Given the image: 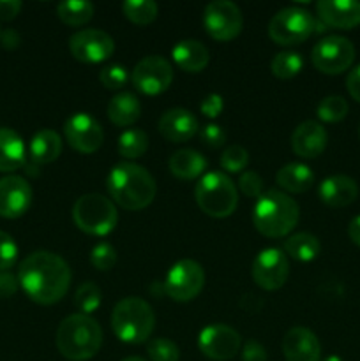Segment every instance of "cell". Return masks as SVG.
Masks as SVG:
<instances>
[{"instance_id": "603a6c76", "label": "cell", "mask_w": 360, "mask_h": 361, "mask_svg": "<svg viewBox=\"0 0 360 361\" xmlns=\"http://www.w3.org/2000/svg\"><path fill=\"white\" fill-rule=\"evenodd\" d=\"M172 56L173 62L186 73H201L210 62V53L207 46L194 39H184L176 42Z\"/></svg>"}, {"instance_id": "30bf717a", "label": "cell", "mask_w": 360, "mask_h": 361, "mask_svg": "<svg viewBox=\"0 0 360 361\" xmlns=\"http://www.w3.org/2000/svg\"><path fill=\"white\" fill-rule=\"evenodd\" d=\"M205 286V270L198 261L182 259L173 264L164 279V291L173 302L186 303L196 298Z\"/></svg>"}, {"instance_id": "4dcf8cb0", "label": "cell", "mask_w": 360, "mask_h": 361, "mask_svg": "<svg viewBox=\"0 0 360 361\" xmlns=\"http://www.w3.org/2000/svg\"><path fill=\"white\" fill-rule=\"evenodd\" d=\"M122 13L131 23L145 27L157 18L159 7L152 0H127L122 4Z\"/></svg>"}, {"instance_id": "cb8c5ba5", "label": "cell", "mask_w": 360, "mask_h": 361, "mask_svg": "<svg viewBox=\"0 0 360 361\" xmlns=\"http://www.w3.org/2000/svg\"><path fill=\"white\" fill-rule=\"evenodd\" d=\"M27 161V150L20 134L7 127H0V173L20 169Z\"/></svg>"}, {"instance_id": "e575fe53", "label": "cell", "mask_w": 360, "mask_h": 361, "mask_svg": "<svg viewBox=\"0 0 360 361\" xmlns=\"http://www.w3.org/2000/svg\"><path fill=\"white\" fill-rule=\"evenodd\" d=\"M102 302V295L99 286H95L94 282H85L80 288L76 289V295H74V305L78 307L80 314H92L94 310L99 309Z\"/></svg>"}, {"instance_id": "d6986e66", "label": "cell", "mask_w": 360, "mask_h": 361, "mask_svg": "<svg viewBox=\"0 0 360 361\" xmlns=\"http://www.w3.org/2000/svg\"><path fill=\"white\" fill-rule=\"evenodd\" d=\"M286 361H320L321 344L316 335L304 326H293L282 338Z\"/></svg>"}, {"instance_id": "9c48e42d", "label": "cell", "mask_w": 360, "mask_h": 361, "mask_svg": "<svg viewBox=\"0 0 360 361\" xmlns=\"http://www.w3.org/2000/svg\"><path fill=\"white\" fill-rule=\"evenodd\" d=\"M355 60V46L342 35H327L314 44L311 51V62L320 73L341 74L352 67Z\"/></svg>"}, {"instance_id": "f5cc1de1", "label": "cell", "mask_w": 360, "mask_h": 361, "mask_svg": "<svg viewBox=\"0 0 360 361\" xmlns=\"http://www.w3.org/2000/svg\"><path fill=\"white\" fill-rule=\"evenodd\" d=\"M359 136H360V129H359Z\"/></svg>"}, {"instance_id": "6da1fadb", "label": "cell", "mask_w": 360, "mask_h": 361, "mask_svg": "<svg viewBox=\"0 0 360 361\" xmlns=\"http://www.w3.org/2000/svg\"><path fill=\"white\" fill-rule=\"evenodd\" d=\"M18 281L32 302L53 305L69 291L71 268L59 254L37 250L21 261Z\"/></svg>"}, {"instance_id": "277c9868", "label": "cell", "mask_w": 360, "mask_h": 361, "mask_svg": "<svg viewBox=\"0 0 360 361\" xmlns=\"http://www.w3.org/2000/svg\"><path fill=\"white\" fill-rule=\"evenodd\" d=\"M102 345V330L94 317L87 314H73L59 324L56 348L69 361H87L94 358Z\"/></svg>"}, {"instance_id": "816d5d0a", "label": "cell", "mask_w": 360, "mask_h": 361, "mask_svg": "<svg viewBox=\"0 0 360 361\" xmlns=\"http://www.w3.org/2000/svg\"><path fill=\"white\" fill-rule=\"evenodd\" d=\"M323 361H344V360L339 358V356H327Z\"/></svg>"}, {"instance_id": "f907efd6", "label": "cell", "mask_w": 360, "mask_h": 361, "mask_svg": "<svg viewBox=\"0 0 360 361\" xmlns=\"http://www.w3.org/2000/svg\"><path fill=\"white\" fill-rule=\"evenodd\" d=\"M122 361H147V360L141 358V356H129V358H124Z\"/></svg>"}, {"instance_id": "60d3db41", "label": "cell", "mask_w": 360, "mask_h": 361, "mask_svg": "<svg viewBox=\"0 0 360 361\" xmlns=\"http://www.w3.org/2000/svg\"><path fill=\"white\" fill-rule=\"evenodd\" d=\"M239 189L242 190L244 196L253 197V200H258V197L263 194V180L258 175L256 171H244L239 178Z\"/></svg>"}, {"instance_id": "4fadbf2b", "label": "cell", "mask_w": 360, "mask_h": 361, "mask_svg": "<svg viewBox=\"0 0 360 361\" xmlns=\"http://www.w3.org/2000/svg\"><path fill=\"white\" fill-rule=\"evenodd\" d=\"M134 88L145 95H159L168 90L173 81V67L164 56L150 55L134 66L131 74Z\"/></svg>"}, {"instance_id": "d6a6232c", "label": "cell", "mask_w": 360, "mask_h": 361, "mask_svg": "<svg viewBox=\"0 0 360 361\" xmlns=\"http://www.w3.org/2000/svg\"><path fill=\"white\" fill-rule=\"evenodd\" d=\"M304 60L302 55L296 51H281L272 59L270 69L272 74L279 80H292L302 71Z\"/></svg>"}, {"instance_id": "1f68e13d", "label": "cell", "mask_w": 360, "mask_h": 361, "mask_svg": "<svg viewBox=\"0 0 360 361\" xmlns=\"http://www.w3.org/2000/svg\"><path fill=\"white\" fill-rule=\"evenodd\" d=\"M148 150V136L140 129L124 130L119 137V154L124 159H138Z\"/></svg>"}, {"instance_id": "f546056e", "label": "cell", "mask_w": 360, "mask_h": 361, "mask_svg": "<svg viewBox=\"0 0 360 361\" xmlns=\"http://www.w3.org/2000/svg\"><path fill=\"white\" fill-rule=\"evenodd\" d=\"M94 4L87 0H66L56 7L60 21L69 27H81L94 18Z\"/></svg>"}, {"instance_id": "44dd1931", "label": "cell", "mask_w": 360, "mask_h": 361, "mask_svg": "<svg viewBox=\"0 0 360 361\" xmlns=\"http://www.w3.org/2000/svg\"><path fill=\"white\" fill-rule=\"evenodd\" d=\"M157 129L166 141L184 143L198 133V118L184 108H172L162 113Z\"/></svg>"}, {"instance_id": "f1b7e54d", "label": "cell", "mask_w": 360, "mask_h": 361, "mask_svg": "<svg viewBox=\"0 0 360 361\" xmlns=\"http://www.w3.org/2000/svg\"><path fill=\"white\" fill-rule=\"evenodd\" d=\"M320 240L311 233H295V235L288 236V240L284 242V252L302 263L316 259L320 256Z\"/></svg>"}, {"instance_id": "e0dca14e", "label": "cell", "mask_w": 360, "mask_h": 361, "mask_svg": "<svg viewBox=\"0 0 360 361\" xmlns=\"http://www.w3.org/2000/svg\"><path fill=\"white\" fill-rule=\"evenodd\" d=\"M32 204V187L23 176L7 175L0 178V217L18 219Z\"/></svg>"}, {"instance_id": "bcb514c9", "label": "cell", "mask_w": 360, "mask_h": 361, "mask_svg": "<svg viewBox=\"0 0 360 361\" xmlns=\"http://www.w3.org/2000/svg\"><path fill=\"white\" fill-rule=\"evenodd\" d=\"M21 2L20 0H0V20L11 21L20 14Z\"/></svg>"}, {"instance_id": "484cf974", "label": "cell", "mask_w": 360, "mask_h": 361, "mask_svg": "<svg viewBox=\"0 0 360 361\" xmlns=\"http://www.w3.org/2000/svg\"><path fill=\"white\" fill-rule=\"evenodd\" d=\"M275 183L279 189L292 194H302L314 185V173L309 166L292 162V164L282 166L275 175Z\"/></svg>"}, {"instance_id": "f35d334b", "label": "cell", "mask_w": 360, "mask_h": 361, "mask_svg": "<svg viewBox=\"0 0 360 361\" xmlns=\"http://www.w3.org/2000/svg\"><path fill=\"white\" fill-rule=\"evenodd\" d=\"M129 80V74H127V69L122 66H108L104 69H101L99 73V81H101L102 87L106 90H120L124 85Z\"/></svg>"}, {"instance_id": "3957f363", "label": "cell", "mask_w": 360, "mask_h": 361, "mask_svg": "<svg viewBox=\"0 0 360 361\" xmlns=\"http://www.w3.org/2000/svg\"><path fill=\"white\" fill-rule=\"evenodd\" d=\"M300 219V208L293 197L277 189H268L258 197L253 224L267 238H282L293 231Z\"/></svg>"}, {"instance_id": "681fc988", "label": "cell", "mask_w": 360, "mask_h": 361, "mask_svg": "<svg viewBox=\"0 0 360 361\" xmlns=\"http://www.w3.org/2000/svg\"><path fill=\"white\" fill-rule=\"evenodd\" d=\"M348 236L355 245L360 247V215H356L348 226Z\"/></svg>"}, {"instance_id": "ee69618b", "label": "cell", "mask_w": 360, "mask_h": 361, "mask_svg": "<svg viewBox=\"0 0 360 361\" xmlns=\"http://www.w3.org/2000/svg\"><path fill=\"white\" fill-rule=\"evenodd\" d=\"M242 361H267V349L258 341H247L242 348Z\"/></svg>"}, {"instance_id": "d4e9b609", "label": "cell", "mask_w": 360, "mask_h": 361, "mask_svg": "<svg viewBox=\"0 0 360 361\" xmlns=\"http://www.w3.org/2000/svg\"><path fill=\"white\" fill-rule=\"evenodd\" d=\"M62 137L52 129H42L34 134L28 147V154L34 164L42 166L49 164V162L56 161L62 154Z\"/></svg>"}, {"instance_id": "ab89813d", "label": "cell", "mask_w": 360, "mask_h": 361, "mask_svg": "<svg viewBox=\"0 0 360 361\" xmlns=\"http://www.w3.org/2000/svg\"><path fill=\"white\" fill-rule=\"evenodd\" d=\"M18 261V245L7 233L0 231V271H7Z\"/></svg>"}, {"instance_id": "b9f144b4", "label": "cell", "mask_w": 360, "mask_h": 361, "mask_svg": "<svg viewBox=\"0 0 360 361\" xmlns=\"http://www.w3.org/2000/svg\"><path fill=\"white\" fill-rule=\"evenodd\" d=\"M200 136H201V141L210 148L222 147L226 141L224 130H222L219 126H215V123H208V126H205L203 129H201Z\"/></svg>"}, {"instance_id": "9a60e30c", "label": "cell", "mask_w": 360, "mask_h": 361, "mask_svg": "<svg viewBox=\"0 0 360 361\" xmlns=\"http://www.w3.org/2000/svg\"><path fill=\"white\" fill-rule=\"evenodd\" d=\"M69 51L78 62L101 63L113 55L115 42L106 32L97 28H85L71 35Z\"/></svg>"}, {"instance_id": "8d00e7d4", "label": "cell", "mask_w": 360, "mask_h": 361, "mask_svg": "<svg viewBox=\"0 0 360 361\" xmlns=\"http://www.w3.org/2000/svg\"><path fill=\"white\" fill-rule=\"evenodd\" d=\"M147 353L150 361H179L180 349L169 338H154L148 342Z\"/></svg>"}, {"instance_id": "4316f807", "label": "cell", "mask_w": 360, "mask_h": 361, "mask_svg": "<svg viewBox=\"0 0 360 361\" xmlns=\"http://www.w3.org/2000/svg\"><path fill=\"white\" fill-rule=\"evenodd\" d=\"M168 168L173 176L180 180H194L201 176L207 169V159L196 150L191 148H182L176 150L175 154L169 157Z\"/></svg>"}, {"instance_id": "5bb4252c", "label": "cell", "mask_w": 360, "mask_h": 361, "mask_svg": "<svg viewBox=\"0 0 360 361\" xmlns=\"http://www.w3.org/2000/svg\"><path fill=\"white\" fill-rule=\"evenodd\" d=\"M198 348L208 360L228 361L240 353L242 338L239 331L228 324H212L201 330Z\"/></svg>"}, {"instance_id": "8fae6325", "label": "cell", "mask_w": 360, "mask_h": 361, "mask_svg": "<svg viewBox=\"0 0 360 361\" xmlns=\"http://www.w3.org/2000/svg\"><path fill=\"white\" fill-rule=\"evenodd\" d=\"M203 25L207 34L215 41H233L242 32V11L229 0H214L205 7Z\"/></svg>"}, {"instance_id": "d590c367", "label": "cell", "mask_w": 360, "mask_h": 361, "mask_svg": "<svg viewBox=\"0 0 360 361\" xmlns=\"http://www.w3.org/2000/svg\"><path fill=\"white\" fill-rule=\"evenodd\" d=\"M249 166V152L240 145L224 148L221 155V168L228 173H240Z\"/></svg>"}, {"instance_id": "7c38bea8", "label": "cell", "mask_w": 360, "mask_h": 361, "mask_svg": "<svg viewBox=\"0 0 360 361\" xmlns=\"http://www.w3.org/2000/svg\"><path fill=\"white\" fill-rule=\"evenodd\" d=\"M251 275L258 288L265 291H277L289 277V261L282 250L275 247L263 249L253 261Z\"/></svg>"}, {"instance_id": "74e56055", "label": "cell", "mask_w": 360, "mask_h": 361, "mask_svg": "<svg viewBox=\"0 0 360 361\" xmlns=\"http://www.w3.org/2000/svg\"><path fill=\"white\" fill-rule=\"evenodd\" d=\"M90 263L92 267L97 268L99 271H109L116 263V250L115 247L109 243L102 242L92 249L90 254Z\"/></svg>"}, {"instance_id": "83f0119b", "label": "cell", "mask_w": 360, "mask_h": 361, "mask_svg": "<svg viewBox=\"0 0 360 361\" xmlns=\"http://www.w3.org/2000/svg\"><path fill=\"white\" fill-rule=\"evenodd\" d=\"M141 116V102L131 92L116 94L108 104V118L116 127H129Z\"/></svg>"}, {"instance_id": "836d02e7", "label": "cell", "mask_w": 360, "mask_h": 361, "mask_svg": "<svg viewBox=\"0 0 360 361\" xmlns=\"http://www.w3.org/2000/svg\"><path fill=\"white\" fill-rule=\"evenodd\" d=\"M348 102L346 99H342L341 95H328L323 101L318 104L316 115L318 118L323 120V122L335 123L341 122L342 118H346L348 115Z\"/></svg>"}, {"instance_id": "7a4b0ae2", "label": "cell", "mask_w": 360, "mask_h": 361, "mask_svg": "<svg viewBox=\"0 0 360 361\" xmlns=\"http://www.w3.org/2000/svg\"><path fill=\"white\" fill-rule=\"evenodd\" d=\"M108 192L120 208L129 212L143 210L154 201L157 185L143 166L120 162L108 175Z\"/></svg>"}, {"instance_id": "ba28073f", "label": "cell", "mask_w": 360, "mask_h": 361, "mask_svg": "<svg viewBox=\"0 0 360 361\" xmlns=\"http://www.w3.org/2000/svg\"><path fill=\"white\" fill-rule=\"evenodd\" d=\"M314 20L302 7H284L277 11L268 23V35L275 44L293 46L307 41L314 34Z\"/></svg>"}, {"instance_id": "7dc6e473", "label": "cell", "mask_w": 360, "mask_h": 361, "mask_svg": "<svg viewBox=\"0 0 360 361\" xmlns=\"http://www.w3.org/2000/svg\"><path fill=\"white\" fill-rule=\"evenodd\" d=\"M346 88H348L349 95L360 104V66H356L348 74V78H346Z\"/></svg>"}, {"instance_id": "ffe728a7", "label": "cell", "mask_w": 360, "mask_h": 361, "mask_svg": "<svg viewBox=\"0 0 360 361\" xmlns=\"http://www.w3.org/2000/svg\"><path fill=\"white\" fill-rule=\"evenodd\" d=\"M328 134L320 122L306 120L292 134V148L299 157L316 159L327 148Z\"/></svg>"}, {"instance_id": "52a82bcc", "label": "cell", "mask_w": 360, "mask_h": 361, "mask_svg": "<svg viewBox=\"0 0 360 361\" xmlns=\"http://www.w3.org/2000/svg\"><path fill=\"white\" fill-rule=\"evenodd\" d=\"M73 221L87 235L106 236L115 229L119 212L115 203L102 194H85L74 203Z\"/></svg>"}, {"instance_id": "7bdbcfd3", "label": "cell", "mask_w": 360, "mask_h": 361, "mask_svg": "<svg viewBox=\"0 0 360 361\" xmlns=\"http://www.w3.org/2000/svg\"><path fill=\"white\" fill-rule=\"evenodd\" d=\"M222 109H224V101H222V97L219 94H208L200 104V111L207 118H217L222 113Z\"/></svg>"}, {"instance_id": "2e32d148", "label": "cell", "mask_w": 360, "mask_h": 361, "mask_svg": "<svg viewBox=\"0 0 360 361\" xmlns=\"http://www.w3.org/2000/svg\"><path fill=\"white\" fill-rule=\"evenodd\" d=\"M64 136L67 143L80 154H94L104 141L101 123L87 113H74L64 122Z\"/></svg>"}, {"instance_id": "f6af8a7d", "label": "cell", "mask_w": 360, "mask_h": 361, "mask_svg": "<svg viewBox=\"0 0 360 361\" xmlns=\"http://www.w3.org/2000/svg\"><path fill=\"white\" fill-rule=\"evenodd\" d=\"M18 288H20V281L16 275L9 271H0V298H11L16 295Z\"/></svg>"}, {"instance_id": "8992f818", "label": "cell", "mask_w": 360, "mask_h": 361, "mask_svg": "<svg viewBox=\"0 0 360 361\" xmlns=\"http://www.w3.org/2000/svg\"><path fill=\"white\" fill-rule=\"evenodd\" d=\"M194 200L203 214L214 219H226L239 207V194L233 180L221 171L201 176L194 189Z\"/></svg>"}, {"instance_id": "c3c4849f", "label": "cell", "mask_w": 360, "mask_h": 361, "mask_svg": "<svg viewBox=\"0 0 360 361\" xmlns=\"http://www.w3.org/2000/svg\"><path fill=\"white\" fill-rule=\"evenodd\" d=\"M0 39H2L4 48L7 49H14L20 46V35H18L14 30H6L2 35H0Z\"/></svg>"}, {"instance_id": "ac0fdd59", "label": "cell", "mask_w": 360, "mask_h": 361, "mask_svg": "<svg viewBox=\"0 0 360 361\" xmlns=\"http://www.w3.org/2000/svg\"><path fill=\"white\" fill-rule=\"evenodd\" d=\"M318 20L327 28L349 30L360 25L359 0H320L316 4Z\"/></svg>"}, {"instance_id": "5b68a950", "label": "cell", "mask_w": 360, "mask_h": 361, "mask_svg": "<svg viewBox=\"0 0 360 361\" xmlns=\"http://www.w3.org/2000/svg\"><path fill=\"white\" fill-rule=\"evenodd\" d=\"M155 326L152 307L138 296L120 300L112 312V328L116 338L126 344H143Z\"/></svg>"}, {"instance_id": "7402d4cb", "label": "cell", "mask_w": 360, "mask_h": 361, "mask_svg": "<svg viewBox=\"0 0 360 361\" xmlns=\"http://www.w3.org/2000/svg\"><path fill=\"white\" fill-rule=\"evenodd\" d=\"M320 200L330 208H344L352 204L359 196V185L346 175H334L320 183Z\"/></svg>"}]
</instances>
